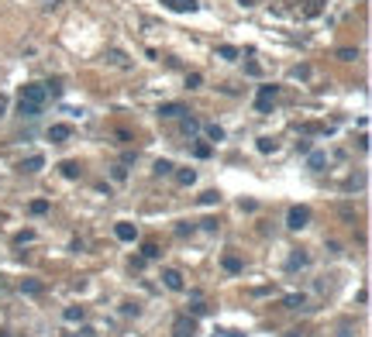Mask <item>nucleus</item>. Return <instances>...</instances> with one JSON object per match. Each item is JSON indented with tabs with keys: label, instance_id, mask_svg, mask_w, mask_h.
Instances as JSON below:
<instances>
[{
	"label": "nucleus",
	"instance_id": "nucleus-39",
	"mask_svg": "<svg viewBox=\"0 0 372 337\" xmlns=\"http://www.w3.org/2000/svg\"><path fill=\"white\" fill-rule=\"evenodd\" d=\"M238 4H241V7H255V0H238Z\"/></svg>",
	"mask_w": 372,
	"mask_h": 337
},
{
	"label": "nucleus",
	"instance_id": "nucleus-30",
	"mask_svg": "<svg viewBox=\"0 0 372 337\" xmlns=\"http://www.w3.org/2000/svg\"><path fill=\"white\" fill-rule=\"evenodd\" d=\"M289 76H293V80H307V76H310V65H293Z\"/></svg>",
	"mask_w": 372,
	"mask_h": 337
},
{
	"label": "nucleus",
	"instance_id": "nucleus-21",
	"mask_svg": "<svg viewBox=\"0 0 372 337\" xmlns=\"http://www.w3.org/2000/svg\"><path fill=\"white\" fill-rule=\"evenodd\" d=\"M193 155H197V159H210V155H214V148H210L207 141H197V144H193Z\"/></svg>",
	"mask_w": 372,
	"mask_h": 337
},
{
	"label": "nucleus",
	"instance_id": "nucleus-34",
	"mask_svg": "<svg viewBox=\"0 0 372 337\" xmlns=\"http://www.w3.org/2000/svg\"><path fill=\"white\" fill-rule=\"evenodd\" d=\"M114 179L124 182V179H128V165H114Z\"/></svg>",
	"mask_w": 372,
	"mask_h": 337
},
{
	"label": "nucleus",
	"instance_id": "nucleus-36",
	"mask_svg": "<svg viewBox=\"0 0 372 337\" xmlns=\"http://www.w3.org/2000/svg\"><path fill=\"white\" fill-rule=\"evenodd\" d=\"M31 238H34V231H21V234H17V244H24V241H31Z\"/></svg>",
	"mask_w": 372,
	"mask_h": 337
},
{
	"label": "nucleus",
	"instance_id": "nucleus-40",
	"mask_svg": "<svg viewBox=\"0 0 372 337\" xmlns=\"http://www.w3.org/2000/svg\"><path fill=\"white\" fill-rule=\"evenodd\" d=\"M4 110H7V100H4V96H0V114H4Z\"/></svg>",
	"mask_w": 372,
	"mask_h": 337
},
{
	"label": "nucleus",
	"instance_id": "nucleus-32",
	"mask_svg": "<svg viewBox=\"0 0 372 337\" xmlns=\"http://www.w3.org/2000/svg\"><path fill=\"white\" fill-rule=\"evenodd\" d=\"M107 59H110V62H114V65H128V59H124V52H118V48H110V52H107Z\"/></svg>",
	"mask_w": 372,
	"mask_h": 337
},
{
	"label": "nucleus",
	"instance_id": "nucleus-3",
	"mask_svg": "<svg viewBox=\"0 0 372 337\" xmlns=\"http://www.w3.org/2000/svg\"><path fill=\"white\" fill-rule=\"evenodd\" d=\"M310 224V210L307 207H289V213H286V227L289 231H304Z\"/></svg>",
	"mask_w": 372,
	"mask_h": 337
},
{
	"label": "nucleus",
	"instance_id": "nucleus-23",
	"mask_svg": "<svg viewBox=\"0 0 372 337\" xmlns=\"http://www.w3.org/2000/svg\"><path fill=\"white\" fill-rule=\"evenodd\" d=\"M159 255H162V251H159L155 241H145V248H141V258H145V261H148V258H159Z\"/></svg>",
	"mask_w": 372,
	"mask_h": 337
},
{
	"label": "nucleus",
	"instance_id": "nucleus-41",
	"mask_svg": "<svg viewBox=\"0 0 372 337\" xmlns=\"http://www.w3.org/2000/svg\"><path fill=\"white\" fill-rule=\"evenodd\" d=\"M286 337H304V334H300V330H289V334H286Z\"/></svg>",
	"mask_w": 372,
	"mask_h": 337
},
{
	"label": "nucleus",
	"instance_id": "nucleus-4",
	"mask_svg": "<svg viewBox=\"0 0 372 337\" xmlns=\"http://www.w3.org/2000/svg\"><path fill=\"white\" fill-rule=\"evenodd\" d=\"M172 337H197V320H193V317H176Z\"/></svg>",
	"mask_w": 372,
	"mask_h": 337
},
{
	"label": "nucleus",
	"instance_id": "nucleus-25",
	"mask_svg": "<svg viewBox=\"0 0 372 337\" xmlns=\"http://www.w3.org/2000/svg\"><path fill=\"white\" fill-rule=\"evenodd\" d=\"M62 317H66L69 323H76V320H83V306H66V310H62Z\"/></svg>",
	"mask_w": 372,
	"mask_h": 337
},
{
	"label": "nucleus",
	"instance_id": "nucleus-18",
	"mask_svg": "<svg viewBox=\"0 0 372 337\" xmlns=\"http://www.w3.org/2000/svg\"><path fill=\"white\" fill-rule=\"evenodd\" d=\"M238 55H241V52H238L235 45H220V48H217V59H228V62H235Z\"/></svg>",
	"mask_w": 372,
	"mask_h": 337
},
{
	"label": "nucleus",
	"instance_id": "nucleus-7",
	"mask_svg": "<svg viewBox=\"0 0 372 337\" xmlns=\"http://www.w3.org/2000/svg\"><path fill=\"white\" fill-rule=\"evenodd\" d=\"M114 238H118V241H135V238H138V227H135V224H128V220H121V224H114Z\"/></svg>",
	"mask_w": 372,
	"mask_h": 337
},
{
	"label": "nucleus",
	"instance_id": "nucleus-31",
	"mask_svg": "<svg viewBox=\"0 0 372 337\" xmlns=\"http://www.w3.org/2000/svg\"><path fill=\"white\" fill-rule=\"evenodd\" d=\"M338 59L341 62H355L358 59V48H338Z\"/></svg>",
	"mask_w": 372,
	"mask_h": 337
},
{
	"label": "nucleus",
	"instance_id": "nucleus-13",
	"mask_svg": "<svg viewBox=\"0 0 372 337\" xmlns=\"http://www.w3.org/2000/svg\"><path fill=\"white\" fill-rule=\"evenodd\" d=\"M42 165H45V159H42V155H28V159L21 162V172H38Z\"/></svg>",
	"mask_w": 372,
	"mask_h": 337
},
{
	"label": "nucleus",
	"instance_id": "nucleus-42",
	"mask_svg": "<svg viewBox=\"0 0 372 337\" xmlns=\"http://www.w3.org/2000/svg\"><path fill=\"white\" fill-rule=\"evenodd\" d=\"M341 337H345V334H341Z\"/></svg>",
	"mask_w": 372,
	"mask_h": 337
},
{
	"label": "nucleus",
	"instance_id": "nucleus-20",
	"mask_svg": "<svg viewBox=\"0 0 372 337\" xmlns=\"http://www.w3.org/2000/svg\"><path fill=\"white\" fill-rule=\"evenodd\" d=\"M183 131H186V134H197V131H200V121L190 117V114H183Z\"/></svg>",
	"mask_w": 372,
	"mask_h": 337
},
{
	"label": "nucleus",
	"instance_id": "nucleus-29",
	"mask_svg": "<svg viewBox=\"0 0 372 337\" xmlns=\"http://www.w3.org/2000/svg\"><path fill=\"white\" fill-rule=\"evenodd\" d=\"M207 138H210V141H224V128H217V124H207Z\"/></svg>",
	"mask_w": 372,
	"mask_h": 337
},
{
	"label": "nucleus",
	"instance_id": "nucleus-5",
	"mask_svg": "<svg viewBox=\"0 0 372 337\" xmlns=\"http://www.w3.org/2000/svg\"><path fill=\"white\" fill-rule=\"evenodd\" d=\"M162 7H169L176 14H193L200 7V0H162Z\"/></svg>",
	"mask_w": 372,
	"mask_h": 337
},
{
	"label": "nucleus",
	"instance_id": "nucleus-33",
	"mask_svg": "<svg viewBox=\"0 0 372 337\" xmlns=\"http://www.w3.org/2000/svg\"><path fill=\"white\" fill-rule=\"evenodd\" d=\"M203 83V76H200V72H190V76H186V86H190V90H197Z\"/></svg>",
	"mask_w": 372,
	"mask_h": 337
},
{
	"label": "nucleus",
	"instance_id": "nucleus-24",
	"mask_svg": "<svg viewBox=\"0 0 372 337\" xmlns=\"http://www.w3.org/2000/svg\"><path fill=\"white\" fill-rule=\"evenodd\" d=\"M21 289H24L28 296H38V292H42V282H38V279H24V282H21Z\"/></svg>",
	"mask_w": 372,
	"mask_h": 337
},
{
	"label": "nucleus",
	"instance_id": "nucleus-8",
	"mask_svg": "<svg viewBox=\"0 0 372 337\" xmlns=\"http://www.w3.org/2000/svg\"><path fill=\"white\" fill-rule=\"evenodd\" d=\"M69 138H72V128H69V124H52V128H49V141L62 144V141H69Z\"/></svg>",
	"mask_w": 372,
	"mask_h": 337
},
{
	"label": "nucleus",
	"instance_id": "nucleus-38",
	"mask_svg": "<svg viewBox=\"0 0 372 337\" xmlns=\"http://www.w3.org/2000/svg\"><path fill=\"white\" fill-rule=\"evenodd\" d=\"M59 4H62V0H45V7H49V11H55Z\"/></svg>",
	"mask_w": 372,
	"mask_h": 337
},
{
	"label": "nucleus",
	"instance_id": "nucleus-6",
	"mask_svg": "<svg viewBox=\"0 0 372 337\" xmlns=\"http://www.w3.org/2000/svg\"><path fill=\"white\" fill-rule=\"evenodd\" d=\"M162 282H166V289H172V292H183V289H186V282H183V275H179L176 269H166V272H162Z\"/></svg>",
	"mask_w": 372,
	"mask_h": 337
},
{
	"label": "nucleus",
	"instance_id": "nucleus-11",
	"mask_svg": "<svg viewBox=\"0 0 372 337\" xmlns=\"http://www.w3.org/2000/svg\"><path fill=\"white\" fill-rule=\"evenodd\" d=\"M59 172H62L66 179H80V172H83V169H80V162H72V159H66V162L59 165Z\"/></svg>",
	"mask_w": 372,
	"mask_h": 337
},
{
	"label": "nucleus",
	"instance_id": "nucleus-2",
	"mask_svg": "<svg viewBox=\"0 0 372 337\" xmlns=\"http://www.w3.org/2000/svg\"><path fill=\"white\" fill-rule=\"evenodd\" d=\"M279 96V86H272V83H266V86H258V96H255V110L258 114H269L272 110V100Z\"/></svg>",
	"mask_w": 372,
	"mask_h": 337
},
{
	"label": "nucleus",
	"instance_id": "nucleus-22",
	"mask_svg": "<svg viewBox=\"0 0 372 337\" xmlns=\"http://www.w3.org/2000/svg\"><path fill=\"white\" fill-rule=\"evenodd\" d=\"M176 179H179V186H193L197 182V172L193 169H183V172H176Z\"/></svg>",
	"mask_w": 372,
	"mask_h": 337
},
{
	"label": "nucleus",
	"instance_id": "nucleus-26",
	"mask_svg": "<svg viewBox=\"0 0 372 337\" xmlns=\"http://www.w3.org/2000/svg\"><path fill=\"white\" fill-rule=\"evenodd\" d=\"M255 148H258L262 155H269V152H276V141H272V138H258V144H255Z\"/></svg>",
	"mask_w": 372,
	"mask_h": 337
},
{
	"label": "nucleus",
	"instance_id": "nucleus-28",
	"mask_svg": "<svg viewBox=\"0 0 372 337\" xmlns=\"http://www.w3.org/2000/svg\"><path fill=\"white\" fill-rule=\"evenodd\" d=\"M200 203H203V207H214V203H220V193H217V190H207V193L200 196Z\"/></svg>",
	"mask_w": 372,
	"mask_h": 337
},
{
	"label": "nucleus",
	"instance_id": "nucleus-37",
	"mask_svg": "<svg viewBox=\"0 0 372 337\" xmlns=\"http://www.w3.org/2000/svg\"><path fill=\"white\" fill-rule=\"evenodd\" d=\"M214 337H241V334H235V330H214Z\"/></svg>",
	"mask_w": 372,
	"mask_h": 337
},
{
	"label": "nucleus",
	"instance_id": "nucleus-10",
	"mask_svg": "<svg viewBox=\"0 0 372 337\" xmlns=\"http://www.w3.org/2000/svg\"><path fill=\"white\" fill-rule=\"evenodd\" d=\"M220 265H224V272H231V275H238V272L245 269V265H241V258H238V255H231V251L220 258Z\"/></svg>",
	"mask_w": 372,
	"mask_h": 337
},
{
	"label": "nucleus",
	"instance_id": "nucleus-16",
	"mask_svg": "<svg viewBox=\"0 0 372 337\" xmlns=\"http://www.w3.org/2000/svg\"><path fill=\"white\" fill-rule=\"evenodd\" d=\"M307 261H310V255H304V251H296V255H293V258L286 261V269H289V272H293V269H304V265H307Z\"/></svg>",
	"mask_w": 372,
	"mask_h": 337
},
{
	"label": "nucleus",
	"instance_id": "nucleus-14",
	"mask_svg": "<svg viewBox=\"0 0 372 337\" xmlns=\"http://www.w3.org/2000/svg\"><path fill=\"white\" fill-rule=\"evenodd\" d=\"M324 11V0H304V17H317Z\"/></svg>",
	"mask_w": 372,
	"mask_h": 337
},
{
	"label": "nucleus",
	"instance_id": "nucleus-9",
	"mask_svg": "<svg viewBox=\"0 0 372 337\" xmlns=\"http://www.w3.org/2000/svg\"><path fill=\"white\" fill-rule=\"evenodd\" d=\"M183 114H190L183 103H162L159 107V117H183Z\"/></svg>",
	"mask_w": 372,
	"mask_h": 337
},
{
	"label": "nucleus",
	"instance_id": "nucleus-35",
	"mask_svg": "<svg viewBox=\"0 0 372 337\" xmlns=\"http://www.w3.org/2000/svg\"><path fill=\"white\" fill-rule=\"evenodd\" d=\"M190 313H193V317H200V313H207V303H193V306H190Z\"/></svg>",
	"mask_w": 372,
	"mask_h": 337
},
{
	"label": "nucleus",
	"instance_id": "nucleus-19",
	"mask_svg": "<svg viewBox=\"0 0 372 337\" xmlns=\"http://www.w3.org/2000/svg\"><path fill=\"white\" fill-rule=\"evenodd\" d=\"M172 169H176V165H172V162H169V159H159V162H155V169H152V172H155V176H172Z\"/></svg>",
	"mask_w": 372,
	"mask_h": 337
},
{
	"label": "nucleus",
	"instance_id": "nucleus-1",
	"mask_svg": "<svg viewBox=\"0 0 372 337\" xmlns=\"http://www.w3.org/2000/svg\"><path fill=\"white\" fill-rule=\"evenodd\" d=\"M45 100H49V93H45L42 83H28L21 90V96H17V114L21 117H38L45 110Z\"/></svg>",
	"mask_w": 372,
	"mask_h": 337
},
{
	"label": "nucleus",
	"instance_id": "nucleus-12",
	"mask_svg": "<svg viewBox=\"0 0 372 337\" xmlns=\"http://www.w3.org/2000/svg\"><path fill=\"white\" fill-rule=\"evenodd\" d=\"M304 303H307V296H304V292H289V296L283 299V306H286V310H300Z\"/></svg>",
	"mask_w": 372,
	"mask_h": 337
},
{
	"label": "nucleus",
	"instance_id": "nucleus-17",
	"mask_svg": "<svg viewBox=\"0 0 372 337\" xmlns=\"http://www.w3.org/2000/svg\"><path fill=\"white\" fill-rule=\"evenodd\" d=\"M324 162H327V155H324V152H310V159H307V165H310L314 172H321V169H324Z\"/></svg>",
	"mask_w": 372,
	"mask_h": 337
},
{
	"label": "nucleus",
	"instance_id": "nucleus-27",
	"mask_svg": "<svg viewBox=\"0 0 372 337\" xmlns=\"http://www.w3.org/2000/svg\"><path fill=\"white\" fill-rule=\"evenodd\" d=\"M42 86H45L49 96H59V93H62V80H49V83H42Z\"/></svg>",
	"mask_w": 372,
	"mask_h": 337
},
{
	"label": "nucleus",
	"instance_id": "nucleus-15",
	"mask_svg": "<svg viewBox=\"0 0 372 337\" xmlns=\"http://www.w3.org/2000/svg\"><path fill=\"white\" fill-rule=\"evenodd\" d=\"M49 207H52L49 200H31V203H28V213H34V217H42V213H49Z\"/></svg>",
	"mask_w": 372,
	"mask_h": 337
}]
</instances>
